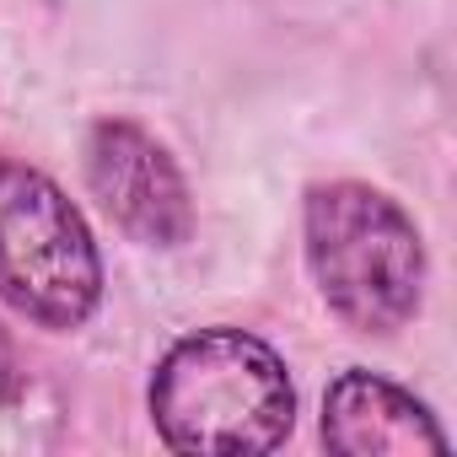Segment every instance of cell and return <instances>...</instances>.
I'll list each match as a JSON object with an SVG mask.
<instances>
[{
  "label": "cell",
  "instance_id": "3",
  "mask_svg": "<svg viewBox=\"0 0 457 457\" xmlns=\"http://www.w3.org/2000/svg\"><path fill=\"white\" fill-rule=\"evenodd\" d=\"M103 296V259L81 210L28 162L0 156V302L44 328H81Z\"/></svg>",
  "mask_w": 457,
  "mask_h": 457
},
{
  "label": "cell",
  "instance_id": "6",
  "mask_svg": "<svg viewBox=\"0 0 457 457\" xmlns=\"http://www.w3.org/2000/svg\"><path fill=\"white\" fill-rule=\"evenodd\" d=\"M17 393V355H12V339L0 334V403Z\"/></svg>",
  "mask_w": 457,
  "mask_h": 457
},
{
  "label": "cell",
  "instance_id": "1",
  "mask_svg": "<svg viewBox=\"0 0 457 457\" xmlns=\"http://www.w3.org/2000/svg\"><path fill=\"white\" fill-rule=\"evenodd\" d=\"M151 420L172 452H275L296 425V387L259 334L199 328L156 361Z\"/></svg>",
  "mask_w": 457,
  "mask_h": 457
},
{
  "label": "cell",
  "instance_id": "5",
  "mask_svg": "<svg viewBox=\"0 0 457 457\" xmlns=\"http://www.w3.org/2000/svg\"><path fill=\"white\" fill-rule=\"evenodd\" d=\"M323 441L339 457H414L446 452L441 425L430 409L387 377L345 371L323 398Z\"/></svg>",
  "mask_w": 457,
  "mask_h": 457
},
{
  "label": "cell",
  "instance_id": "4",
  "mask_svg": "<svg viewBox=\"0 0 457 457\" xmlns=\"http://www.w3.org/2000/svg\"><path fill=\"white\" fill-rule=\"evenodd\" d=\"M87 183L103 199V210L129 237L151 248H178L188 237V188L172 156L124 119H108L87 140Z\"/></svg>",
  "mask_w": 457,
  "mask_h": 457
},
{
  "label": "cell",
  "instance_id": "2",
  "mask_svg": "<svg viewBox=\"0 0 457 457\" xmlns=\"http://www.w3.org/2000/svg\"><path fill=\"white\" fill-rule=\"evenodd\" d=\"M307 270L355 334H393L420 307L425 243L382 188L318 183L307 188Z\"/></svg>",
  "mask_w": 457,
  "mask_h": 457
}]
</instances>
